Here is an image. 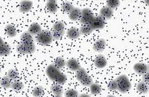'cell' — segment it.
Wrapping results in <instances>:
<instances>
[{
	"mask_svg": "<svg viewBox=\"0 0 149 97\" xmlns=\"http://www.w3.org/2000/svg\"><path fill=\"white\" fill-rule=\"evenodd\" d=\"M46 75L53 82L59 84V85H63L66 83V80H67L66 75L62 74L60 69L56 67L54 65H49L46 67Z\"/></svg>",
	"mask_w": 149,
	"mask_h": 97,
	"instance_id": "obj_1",
	"label": "cell"
},
{
	"mask_svg": "<svg viewBox=\"0 0 149 97\" xmlns=\"http://www.w3.org/2000/svg\"><path fill=\"white\" fill-rule=\"evenodd\" d=\"M116 81L117 83V90L122 94H125L131 89V83L126 75L122 74L119 76L116 79Z\"/></svg>",
	"mask_w": 149,
	"mask_h": 97,
	"instance_id": "obj_2",
	"label": "cell"
},
{
	"mask_svg": "<svg viewBox=\"0 0 149 97\" xmlns=\"http://www.w3.org/2000/svg\"><path fill=\"white\" fill-rule=\"evenodd\" d=\"M76 72V79L81 82L82 85L85 87H90L92 83H93V80L92 77L87 74L86 70L82 67H80Z\"/></svg>",
	"mask_w": 149,
	"mask_h": 97,
	"instance_id": "obj_3",
	"label": "cell"
},
{
	"mask_svg": "<svg viewBox=\"0 0 149 97\" xmlns=\"http://www.w3.org/2000/svg\"><path fill=\"white\" fill-rule=\"evenodd\" d=\"M36 39H37V42L41 45L46 46L52 42L53 37L51 32L47 30H41L40 33L37 34Z\"/></svg>",
	"mask_w": 149,
	"mask_h": 97,
	"instance_id": "obj_4",
	"label": "cell"
},
{
	"mask_svg": "<svg viewBox=\"0 0 149 97\" xmlns=\"http://www.w3.org/2000/svg\"><path fill=\"white\" fill-rule=\"evenodd\" d=\"M16 50L17 53L20 54H31L35 51L36 46L34 42H26V43L22 42L17 45Z\"/></svg>",
	"mask_w": 149,
	"mask_h": 97,
	"instance_id": "obj_5",
	"label": "cell"
},
{
	"mask_svg": "<svg viewBox=\"0 0 149 97\" xmlns=\"http://www.w3.org/2000/svg\"><path fill=\"white\" fill-rule=\"evenodd\" d=\"M65 33L64 24L62 22H57L54 24L52 28V35L54 39L58 40L63 37Z\"/></svg>",
	"mask_w": 149,
	"mask_h": 97,
	"instance_id": "obj_6",
	"label": "cell"
},
{
	"mask_svg": "<svg viewBox=\"0 0 149 97\" xmlns=\"http://www.w3.org/2000/svg\"><path fill=\"white\" fill-rule=\"evenodd\" d=\"M93 17H94V15L90 8H84L81 10V17L79 19L83 25L90 24Z\"/></svg>",
	"mask_w": 149,
	"mask_h": 97,
	"instance_id": "obj_7",
	"label": "cell"
},
{
	"mask_svg": "<svg viewBox=\"0 0 149 97\" xmlns=\"http://www.w3.org/2000/svg\"><path fill=\"white\" fill-rule=\"evenodd\" d=\"M90 25L94 30H99L103 29L105 26V19L102 18L100 16L94 17L92 21L90 22Z\"/></svg>",
	"mask_w": 149,
	"mask_h": 97,
	"instance_id": "obj_8",
	"label": "cell"
},
{
	"mask_svg": "<svg viewBox=\"0 0 149 97\" xmlns=\"http://www.w3.org/2000/svg\"><path fill=\"white\" fill-rule=\"evenodd\" d=\"M133 68H134V71L139 75H142V74L148 72V66L146 64L142 63V62L134 64Z\"/></svg>",
	"mask_w": 149,
	"mask_h": 97,
	"instance_id": "obj_9",
	"label": "cell"
},
{
	"mask_svg": "<svg viewBox=\"0 0 149 97\" xmlns=\"http://www.w3.org/2000/svg\"><path fill=\"white\" fill-rule=\"evenodd\" d=\"M94 63H95V66L97 68L102 69L107 66V60L103 54H99L95 57Z\"/></svg>",
	"mask_w": 149,
	"mask_h": 97,
	"instance_id": "obj_10",
	"label": "cell"
},
{
	"mask_svg": "<svg viewBox=\"0 0 149 97\" xmlns=\"http://www.w3.org/2000/svg\"><path fill=\"white\" fill-rule=\"evenodd\" d=\"M33 7V2L31 0H22L19 4V11L22 13H28Z\"/></svg>",
	"mask_w": 149,
	"mask_h": 97,
	"instance_id": "obj_11",
	"label": "cell"
},
{
	"mask_svg": "<svg viewBox=\"0 0 149 97\" xmlns=\"http://www.w3.org/2000/svg\"><path fill=\"white\" fill-rule=\"evenodd\" d=\"M105 46H106V41L104 39H99L93 44V49L95 52L102 53L105 49Z\"/></svg>",
	"mask_w": 149,
	"mask_h": 97,
	"instance_id": "obj_12",
	"label": "cell"
},
{
	"mask_svg": "<svg viewBox=\"0 0 149 97\" xmlns=\"http://www.w3.org/2000/svg\"><path fill=\"white\" fill-rule=\"evenodd\" d=\"M66 65L72 71H77L81 67V65L76 59L72 58L66 62Z\"/></svg>",
	"mask_w": 149,
	"mask_h": 97,
	"instance_id": "obj_13",
	"label": "cell"
},
{
	"mask_svg": "<svg viewBox=\"0 0 149 97\" xmlns=\"http://www.w3.org/2000/svg\"><path fill=\"white\" fill-rule=\"evenodd\" d=\"M113 15V10L110 8L107 7V6L102 8L100 10V17L104 19L105 20L110 19Z\"/></svg>",
	"mask_w": 149,
	"mask_h": 97,
	"instance_id": "obj_14",
	"label": "cell"
},
{
	"mask_svg": "<svg viewBox=\"0 0 149 97\" xmlns=\"http://www.w3.org/2000/svg\"><path fill=\"white\" fill-rule=\"evenodd\" d=\"M67 36L70 39H77L81 36V32L79 29L75 27H72L67 30Z\"/></svg>",
	"mask_w": 149,
	"mask_h": 97,
	"instance_id": "obj_15",
	"label": "cell"
},
{
	"mask_svg": "<svg viewBox=\"0 0 149 97\" xmlns=\"http://www.w3.org/2000/svg\"><path fill=\"white\" fill-rule=\"evenodd\" d=\"M41 30H42V28H41L40 25L38 23H37V22H34V23L31 24L30 25V27L29 28V30H28V32H29L31 35L37 36L39 33H40Z\"/></svg>",
	"mask_w": 149,
	"mask_h": 97,
	"instance_id": "obj_16",
	"label": "cell"
},
{
	"mask_svg": "<svg viewBox=\"0 0 149 97\" xmlns=\"http://www.w3.org/2000/svg\"><path fill=\"white\" fill-rule=\"evenodd\" d=\"M81 17V9L78 8H74L73 10L69 14V18L72 21H77Z\"/></svg>",
	"mask_w": 149,
	"mask_h": 97,
	"instance_id": "obj_17",
	"label": "cell"
},
{
	"mask_svg": "<svg viewBox=\"0 0 149 97\" xmlns=\"http://www.w3.org/2000/svg\"><path fill=\"white\" fill-rule=\"evenodd\" d=\"M10 52V47L8 44L5 42L0 45V56H6L9 55Z\"/></svg>",
	"mask_w": 149,
	"mask_h": 97,
	"instance_id": "obj_18",
	"label": "cell"
},
{
	"mask_svg": "<svg viewBox=\"0 0 149 97\" xmlns=\"http://www.w3.org/2000/svg\"><path fill=\"white\" fill-rule=\"evenodd\" d=\"M51 90H52V94H54L55 96L61 97L63 96V87H61L59 84H58V85H54L52 86Z\"/></svg>",
	"mask_w": 149,
	"mask_h": 97,
	"instance_id": "obj_19",
	"label": "cell"
},
{
	"mask_svg": "<svg viewBox=\"0 0 149 97\" xmlns=\"http://www.w3.org/2000/svg\"><path fill=\"white\" fill-rule=\"evenodd\" d=\"M80 32H81V34H84V35H88L93 33V31L94 30V29L91 27V25L90 24H84L81 27V28L79 29Z\"/></svg>",
	"mask_w": 149,
	"mask_h": 97,
	"instance_id": "obj_20",
	"label": "cell"
},
{
	"mask_svg": "<svg viewBox=\"0 0 149 97\" xmlns=\"http://www.w3.org/2000/svg\"><path fill=\"white\" fill-rule=\"evenodd\" d=\"M136 89H137V90L140 93V94H148L149 91V87H148V84L144 82H142V81L138 84Z\"/></svg>",
	"mask_w": 149,
	"mask_h": 97,
	"instance_id": "obj_21",
	"label": "cell"
},
{
	"mask_svg": "<svg viewBox=\"0 0 149 97\" xmlns=\"http://www.w3.org/2000/svg\"><path fill=\"white\" fill-rule=\"evenodd\" d=\"M20 39L22 41V42L24 43H26V42H34V38H33V35L29 33V32L26 31L24 32L21 34Z\"/></svg>",
	"mask_w": 149,
	"mask_h": 97,
	"instance_id": "obj_22",
	"label": "cell"
},
{
	"mask_svg": "<svg viewBox=\"0 0 149 97\" xmlns=\"http://www.w3.org/2000/svg\"><path fill=\"white\" fill-rule=\"evenodd\" d=\"M5 32L7 35L10 38H14L17 36V30H16L15 28L12 25H8L5 27Z\"/></svg>",
	"mask_w": 149,
	"mask_h": 97,
	"instance_id": "obj_23",
	"label": "cell"
},
{
	"mask_svg": "<svg viewBox=\"0 0 149 97\" xmlns=\"http://www.w3.org/2000/svg\"><path fill=\"white\" fill-rule=\"evenodd\" d=\"M90 92L93 95H98L102 92V87L99 85L95 83H92L90 85Z\"/></svg>",
	"mask_w": 149,
	"mask_h": 97,
	"instance_id": "obj_24",
	"label": "cell"
},
{
	"mask_svg": "<svg viewBox=\"0 0 149 97\" xmlns=\"http://www.w3.org/2000/svg\"><path fill=\"white\" fill-rule=\"evenodd\" d=\"M11 80L8 77V76H4L0 80V85H1V87H4V88L8 89L11 87Z\"/></svg>",
	"mask_w": 149,
	"mask_h": 97,
	"instance_id": "obj_25",
	"label": "cell"
},
{
	"mask_svg": "<svg viewBox=\"0 0 149 97\" xmlns=\"http://www.w3.org/2000/svg\"><path fill=\"white\" fill-rule=\"evenodd\" d=\"M46 8L48 9L50 14H54L58 11V5L54 2H47L46 3Z\"/></svg>",
	"mask_w": 149,
	"mask_h": 97,
	"instance_id": "obj_26",
	"label": "cell"
},
{
	"mask_svg": "<svg viewBox=\"0 0 149 97\" xmlns=\"http://www.w3.org/2000/svg\"><path fill=\"white\" fill-rule=\"evenodd\" d=\"M74 8V5L69 2H65V3H63V5H62V6H61L62 10H63V12H65V13H66V14H70V12L73 10Z\"/></svg>",
	"mask_w": 149,
	"mask_h": 97,
	"instance_id": "obj_27",
	"label": "cell"
},
{
	"mask_svg": "<svg viewBox=\"0 0 149 97\" xmlns=\"http://www.w3.org/2000/svg\"><path fill=\"white\" fill-rule=\"evenodd\" d=\"M106 3L107 7L113 10L120 5V0H106Z\"/></svg>",
	"mask_w": 149,
	"mask_h": 97,
	"instance_id": "obj_28",
	"label": "cell"
},
{
	"mask_svg": "<svg viewBox=\"0 0 149 97\" xmlns=\"http://www.w3.org/2000/svg\"><path fill=\"white\" fill-rule=\"evenodd\" d=\"M11 88L15 91H21L24 88V85L19 81H14L11 83Z\"/></svg>",
	"mask_w": 149,
	"mask_h": 97,
	"instance_id": "obj_29",
	"label": "cell"
},
{
	"mask_svg": "<svg viewBox=\"0 0 149 97\" xmlns=\"http://www.w3.org/2000/svg\"><path fill=\"white\" fill-rule=\"evenodd\" d=\"M54 65L59 69L63 68V67L66 66V61H65V59H63V58H62V57H58V58L55 59Z\"/></svg>",
	"mask_w": 149,
	"mask_h": 97,
	"instance_id": "obj_30",
	"label": "cell"
},
{
	"mask_svg": "<svg viewBox=\"0 0 149 97\" xmlns=\"http://www.w3.org/2000/svg\"><path fill=\"white\" fill-rule=\"evenodd\" d=\"M44 94V89L42 86H37L33 90V96L40 97Z\"/></svg>",
	"mask_w": 149,
	"mask_h": 97,
	"instance_id": "obj_31",
	"label": "cell"
},
{
	"mask_svg": "<svg viewBox=\"0 0 149 97\" xmlns=\"http://www.w3.org/2000/svg\"><path fill=\"white\" fill-rule=\"evenodd\" d=\"M19 74L16 70H14V69H10L8 72V77L10 80H16V79L18 78Z\"/></svg>",
	"mask_w": 149,
	"mask_h": 97,
	"instance_id": "obj_32",
	"label": "cell"
},
{
	"mask_svg": "<svg viewBox=\"0 0 149 97\" xmlns=\"http://www.w3.org/2000/svg\"><path fill=\"white\" fill-rule=\"evenodd\" d=\"M78 96V90H74V89H70L66 91L65 96L66 97H76Z\"/></svg>",
	"mask_w": 149,
	"mask_h": 97,
	"instance_id": "obj_33",
	"label": "cell"
},
{
	"mask_svg": "<svg viewBox=\"0 0 149 97\" xmlns=\"http://www.w3.org/2000/svg\"><path fill=\"white\" fill-rule=\"evenodd\" d=\"M107 89H108L110 91H114V90H117V83L116 81L113 80L108 84L107 85Z\"/></svg>",
	"mask_w": 149,
	"mask_h": 97,
	"instance_id": "obj_34",
	"label": "cell"
},
{
	"mask_svg": "<svg viewBox=\"0 0 149 97\" xmlns=\"http://www.w3.org/2000/svg\"><path fill=\"white\" fill-rule=\"evenodd\" d=\"M149 76H148V72L146 73V74H142V82H146V83L148 84L149 82Z\"/></svg>",
	"mask_w": 149,
	"mask_h": 97,
	"instance_id": "obj_35",
	"label": "cell"
},
{
	"mask_svg": "<svg viewBox=\"0 0 149 97\" xmlns=\"http://www.w3.org/2000/svg\"><path fill=\"white\" fill-rule=\"evenodd\" d=\"M4 42V41H3V39H2V38L1 36H0V45H2V43H3Z\"/></svg>",
	"mask_w": 149,
	"mask_h": 97,
	"instance_id": "obj_36",
	"label": "cell"
},
{
	"mask_svg": "<svg viewBox=\"0 0 149 97\" xmlns=\"http://www.w3.org/2000/svg\"><path fill=\"white\" fill-rule=\"evenodd\" d=\"M80 96H90L89 95H87V94H81V95H80Z\"/></svg>",
	"mask_w": 149,
	"mask_h": 97,
	"instance_id": "obj_37",
	"label": "cell"
},
{
	"mask_svg": "<svg viewBox=\"0 0 149 97\" xmlns=\"http://www.w3.org/2000/svg\"><path fill=\"white\" fill-rule=\"evenodd\" d=\"M47 2H57V0H47Z\"/></svg>",
	"mask_w": 149,
	"mask_h": 97,
	"instance_id": "obj_38",
	"label": "cell"
},
{
	"mask_svg": "<svg viewBox=\"0 0 149 97\" xmlns=\"http://www.w3.org/2000/svg\"><path fill=\"white\" fill-rule=\"evenodd\" d=\"M145 2H146V4H147V5H148V0H145Z\"/></svg>",
	"mask_w": 149,
	"mask_h": 97,
	"instance_id": "obj_39",
	"label": "cell"
},
{
	"mask_svg": "<svg viewBox=\"0 0 149 97\" xmlns=\"http://www.w3.org/2000/svg\"><path fill=\"white\" fill-rule=\"evenodd\" d=\"M0 73H1V68H0Z\"/></svg>",
	"mask_w": 149,
	"mask_h": 97,
	"instance_id": "obj_40",
	"label": "cell"
},
{
	"mask_svg": "<svg viewBox=\"0 0 149 97\" xmlns=\"http://www.w3.org/2000/svg\"><path fill=\"white\" fill-rule=\"evenodd\" d=\"M81 1H84V0H81Z\"/></svg>",
	"mask_w": 149,
	"mask_h": 97,
	"instance_id": "obj_41",
	"label": "cell"
}]
</instances>
